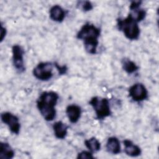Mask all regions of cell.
<instances>
[{
    "instance_id": "obj_1",
    "label": "cell",
    "mask_w": 159,
    "mask_h": 159,
    "mask_svg": "<svg viewBox=\"0 0 159 159\" xmlns=\"http://www.w3.org/2000/svg\"><path fill=\"white\" fill-rule=\"evenodd\" d=\"M58 98V94L54 91H45L39 96L37 106L45 120L52 121L55 118V106Z\"/></svg>"
},
{
    "instance_id": "obj_2",
    "label": "cell",
    "mask_w": 159,
    "mask_h": 159,
    "mask_svg": "<svg viewBox=\"0 0 159 159\" xmlns=\"http://www.w3.org/2000/svg\"><path fill=\"white\" fill-rule=\"evenodd\" d=\"M101 30L94 25L86 23L84 24L76 35L78 39L83 40L86 51L90 54L96 53L98 45V37L100 36Z\"/></svg>"
},
{
    "instance_id": "obj_3",
    "label": "cell",
    "mask_w": 159,
    "mask_h": 159,
    "mask_svg": "<svg viewBox=\"0 0 159 159\" xmlns=\"http://www.w3.org/2000/svg\"><path fill=\"white\" fill-rule=\"evenodd\" d=\"M137 23L130 14L124 19L119 18L117 19L118 29L122 31L128 39L131 40H137L139 38L140 30Z\"/></svg>"
},
{
    "instance_id": "obj_4",
    "label": "cell",
    "mask_w": 159,
    "mask_h": 159,
    "mask_svg": "<svg viewBox=\"0 0 159 159\" xmlns=\"http://www.w3.org/2000/svg\"><path fill=\"white\" fill-rule=\"evenodd\" d=\"M89 103L93 107L98 119H104L111 116L109 102L107 98L94 96L91 99Z\"/></svg>"
},
{
    "instance_id": "obj_5",
    "label": "cell",
    "mask_w": 159,
    "mask_h": 159,
    "mask_svg": "<svg viewBox=\"0 0 159 159\" xmlns=\"http://www.w3.org/2000/svg\"><path fill=\"white\" fill-rule=\"evenodd\" d=\"M53 64L50 62L39 63L33 70L34 76L41 81H47L53 76Z\"/></svg>"
},
{
    "instance_id": "obj_6",
    "label": "cell",
    "mask_w": 159,
    "mask_h": 159,
    "mask_svg": "<svg viewBox=\"0 0 159 159\" xmlns=\"http://www.w3.org/2000/svg\"><path fill=\"white\" fill-rule=\"evenodd\" d=\"M129 96L136 102H140L148 98V91L142 83H135L129 89Z\"/></svg>"
},
{
    "instance_id": "obj_7",
    "label": "cell",
    "mask_w": 159,
    "mask_h": 159,
    "mask_svg": "<svg viewBox=\"0 0 159 159\" xmlns=\"http://www.w3.org/2000/svg\"><path fill=\"white\" fill-rule=\"evenodd\" d=\"M12 61L16 69L20 73L24 72L25 70L24 63V50L23 48L19 45H14L12 48Z\"/></svg>"
},
{
    "instance_id": "obj_8",
    "label": "cell",
    "mask_w": 159,
    "mask_h": 159,
    "mask_svg": "<svg viewBox=\"0 0 159 159\" xmlns=\"http://www.w3.org/2000/svg\"><path fill=\"white\" fill-rule=\"evenodd\" d=\"M1 120L6 124L9 128V130L15 134H18L20 129V124L19 118L9 112H2L1 115Z\"/></svg>"
},
{
    "instance_id": "obj_9",
    "label": "cell",
    "mask_w": 159,
    "mask_h": 159,
    "mask_svg": "<svg viewBox=\"0 0 159 159\" xmlns=\"http://www.w3.org/2000/svg\"><path fill=\"white\" fill-rule=\"evenodd\" d=\"M142 1H132L130 5V11L129 14L137 22L143 20L146 16V11L140 8V4Z\"/></svg>"
},
{
    "instance_id": "obj_10",
    "label": "cell",
    "mask_w": 159,
    "mask_h": 159,
    "mask_svg": "<svg viewBox=\"0 0 159 159\" xmlns=\"http://www.w3.org/2000/svg\"><path fill=\"white\" fill-rule=\"evenodd\" d=\"M66 113L69 120L71 123H76L81 117V107L75 104H71L67 106Z\"/></svg>"
},
{
    "instance_id": "obj_11",
    "label": "cell",
    "mask_w": 159,
    "mask_h": 159,
    "mask_svg": "<svg viewBox=\"0 0 159 159\" xmlns=\"http://www.w3.org/2000/svg\"><path fill=\"white\" fill-rule=\"evenodd\" d=\"M50 17L51 19L55 22H61L65 17V11L59 5L53 6L49 11Z\"/></svg>"
},
{
    "instance_id": "obj_12",
    "label": "cell",
    "mask_w": 159,
    "mask_h": 159,
    "mask_svg": "<svg viewBox=\"0 0 159 159\" xmlns=\"http://www.w3.org/2000/svg\"><path fill=\"white\" fill-rule=\"evenodd\" d=\"M123 143L125 146L124 152L127 155L135 157L139 156L141 154L142 151L138 145H135L130 140H124L123 141Z\"/></svg>"
},
{
    "instance_id": "obj_13",
    "label": "cell",
    "mask_w": 159,
    "mask_h": 159,
    "mask_svg": "<svg viewBox=\"0 0 159 159\" xmlns=\"http://www.w3.org/2000/svg\"><path fill=\"white\" fill-rule=\"evenodd\" d=\"M53 129L54 134L57 139H63L67 135L68 126L61 121H58L53 124Z\"/></svg>"
},
{
    "instance_id": "obj_14",
    "label": "cell",
    "mask_w": 159,
    "mask_h": 159,
    "mask_svg": "<svg viewBox=\"0 0 159 159\" xmlns=\"http://www.w3.org/2000/svg\"><path fill=\"white\" fill-rule=\"evenodd\" d=\"M106 149L107 152L112 154H118L120 153V145L119 139L116 137L108 138L106 143Z\"/></svg>"
},
{
    "instance_id": "obj_15",
    "label": "cell",
    "mask_w": 159,
    "mask_h": 159,
    "mask_svg": "<svg viewBox=\"0 0 159 159\" xmlns=\"http://www.w3.org/2000/svg\"><path fill=\"white\" fill-rule=\"evenodd\" d=\"M14 156V152L8 143H0V158L5 159L12 158Z\"/></svg>"
},
{
    "instance_id": "obj_16",
    "label": "cell",
    "mask_w": 159,
    "mask_h": 159,
    "mask_svg": "<svg viewBox=\"0 0 159 159\" xmlns=\"http://www.w3.org/2000/svg\"><path fill=\"white\" fill-rule=\"evenodd\" d=\"M123 70L129 74L133 73L139 70V66L136 63L128 58H124L122 62Z\"/></svg>"
},
{
    "instance_id": "obj_17",
    "label": "cell",
    "mask_w": 159,
    "mask_h": 159,
    "mask_svg": "<svg viewBox=\"0 0 159 159\" xmlns=\"http://www.w3.org/2000/svg\"><path fill=\"white\" fill-rule=\"evenodd\" d=\"M85 146L91 152H97L101 148L99 141L95 137H91L84 141Z\"/></svg>"
},
{
    "instance_id": "obj_18",
    "label": "cell",
    "mask_w": 159,
    "mask_h": 159,
    "mask_svg": "<svg viewBox=\"0 0 159 159\" xmlns=\"http://www.w3.org/2000/svg\"><path fill=\"white\" fill-rule=\"evenodd\" d=\"M77 6L80 9H81L83 11H84V12L91 11L93 8V6L91 2L88 1H78L77 3Z\"/></svg>"
},
{
    "instance_id": "obj_19",
    "label": "cell",
    "mask_w": 159,
    "mask_h": 159,
    "mask_svg": "<svg viewBox=\"0 0 159 159\" xmlns=\"http://www.w3.org/2000/svg\"><path fill=\"white\" fill-rule=\"evenodd\" d=\"M77 158L84 159V158H94L93 154L91 152L87 151H83L78 154Z\"/></svg>"
},
{
    "instance_id": "obj_20",
    "label": "cell",
    "mask_w": 159,
    "mask_h": 159,
    "mask_svg": "<svg viewBox=\"0 0 159 159\" xmlns=\"http://www.w3.org/2000/svg\"><path fill=\"white\" fill-rule=\"evenodd\" d=\"M54 65L55 66L56 68L57 69V70L59 72V74L60 75H63L65 74L66 71H67V68L66 66L63 65V66H60L59 65H58L57 63H54Z\"/></svg>"
},
{
    "instance_id": "obj_21",
    "label": "cell",
    "mask_w": 159,
    "mask_h": 159,
    "mask_svg": "<svg viewBox=\"0 0 159 159\" xmlns=\"http://www.w3.org/2000/svg\"><path fill=\"white\" fill-rule=\"evenodd\" d=\"M6 34V29L5 27L2 26V25H1V42H2L5 37Z\"/></svg>"
}]
</instances>
